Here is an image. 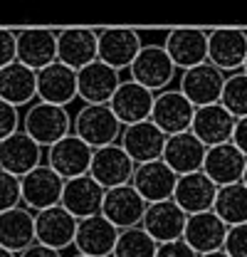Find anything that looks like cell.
I'll list each match as a JSON object with an SVG mask.
<instances>
[{
  "label": "cell",
  "instance_id": "cell-1",
  "mask_svg": "<svg viewBox=\"0 0 247 257\" xmlns=\"http://www.w3.org/2000/svg\"><path fill=\"white\" fill-rule=\"evenodd\" d=\"M121 131V121L114 116L109 104H82L72 114V134L94 151L119 144Z\"/></svg>",
  "mask_w": 247,
  "mask_h": 257
},
{
  "label": "cell",
  "instance_id": "cell-2",
  "mask_svg": "<svg viewBox=\"0 0 247 257\" xmlns=\"http://www.w3.org/2000/svg\"><path fill=\"white\" fill-rule=\"evenodd\" d=\"M23 134H28L35 144H40L45 151L55 146L64 136L72 134V114L64 106H55L47 101L35 99L23 111Z\"/></svg>",
  "mask_w": 247,
  "mask_h": 257
},
{
  "label": "cell",
  "instance_id": "cell-3",
  "mask_svg": "<svg viewBox=\"0 0 247 257\" xmlns=\"http://www.w3.org/2000/svg\"><path fill=\"white\" fill-rule=\"evenodd\" d=\"M129 79H134L154 94L173 89V84L178 82V69L168 57L163 42H144L139 57L129 67Z\"/></svg>",
  "mask_w": 247,
  "mask_h": 257
},
{
  "label": "cell",
  "instance_id": "cell-4",
  "mask_svg": "<svg viewBox=\"0 0 247 257\" xmlns=\"http://www.w3.org/2000/svg\"><path fill=\"white\" fill-rule=\"evenodd\" d=\"M141 47H144V37L139 30H134V28H106V30H99L96 60L109 64L116 72H124L134 64Z\"/></svg>",
  "mask_w": 247,
  "mask_h": 257
},
{
  "label": "cell",
  "instance_id": "cell-5",
  "mask_svg": "<svg viewBox=\"0 0 247 257\" xmlns=\"http://www.w3.org/2000/svg\"><path fill=\"white\" fill-rule=\"evenodd\" d=\"M247 60V30H208V62L225 77L242 72Z\"/></svg>",
  "mask_w": 247,
  "mask_h": 257
},
{
  "label": "cell",
  "instance_id": "cell-6",
  "mask_svg": "<svg viewBox=\"0 0 247 257\" xmlns=\"http://www.w3.org/2000/svg\"><path fill=\"white\" fill-rule=\"evenodd\" d=\"M62 191H64V178L57 176L47 163L37 166L28 176L20 178V193H23V205L30 213H42L47 208L60 205Z\"/></svg>",
  "mask_w": 247,
  "mask_h": 257
},
{
  "label": "cell",
  "instance_id": "cell-7",
  "mask_svg": "<svg viewBox=\"0 0 247 257\" xmlns=\"http://www.w3.org/2000/svg\"><path fill=\"white\" fill-rule=\"evenodd\" d=\"M222 87H225V74L215 69L210 62H203L193 69H185L178 74V92L195 106H210V104H220L222 96Z\"/></svg>",
  "mask_w": 247,
  "mask_h": 257
},
{
  "label": "cell",
  "instance_id": "cell-8",
  "mask_svg": "<svg viewBox=\"0 0 247 257\" xmlns=\"http://www.w3.org/2000/svg\"><path fill=\"white\" fill-rule=\"evenodd\" d=\"M163 47L181 74L185 69L208 62V30H198V28L168 30L163 37Z\"/></svg>",
  "mask_w": 247,
  "mask_h": 257
},
{
  "label": "cell",
  "instance_id": "cell-9",
  "mask_svg": "<svg viewBox=\"0 0 247 257\" xmlns=\"http://www.w3.org/2000/svg\"><path fill=\"white\" fill-rule=\"evenodd\" d=\"M193 116H195V106L176 87V89H166V92L156 94L154 111H151L149 121L156 128H161L166 136H176V134L190 131Z\"/></svg>",
  "mask_w": 247,
  "mask_h": 257
},
{
  "label": "cell",
  "instance_id": "cell-10",
  "mask_svg": "<svg viewBox=\"0 0 247 257\" xmlns=\"http://www.w3.org/2000/svg\"><path fill=\"white\" fill-rule=\"evenodd\" d=\"M92 156H94V149H89L74 134H69V136H64L62 141H57L55 146H50L45 151V163L57 176H62L64 181H69V178H79V176L89 173Z\"/></svg>",
  "mask_w": 247,
  "mask_h": 257
},
{
  "label": "cell",
  "instance_id": "cell-11",
  "mask_svg": "<svg viewBox=\"0 0 247 257\" xmlns=\"http://www.w3.org/2000/svg\"><path fill=\"white\" fill-rule=\"evenodd\" d=\"M146 208L149 203L129 183V186H119L104 193L101 215L119 230H131V227H141Z\"/></svg>",
  "mask_w": 247,
  "mask_h": 257
},
{
  "label": "cell",
  "instance_id": "cell-12",
  "mask_svg": "<svg viewBox=\"0 0 247 257\" xmlns=\"http://www.w3.org/2000/svg\"><path fill=\"white\" fill-rule=\"evenodd\" d=\"M134 171H136V163L126 156V151L119 144L96 149L92 156V166H89V176L104 191L129 186L134 178Z\"/></svg>",
  "mask_w": 247,
  "mask_h": 257
},
{
  "label": "cell",
  "instance_id": "cell-13",
  "mask_svg": "<svg viewBox=\"0 0 247 257\" xmlns=\"http://www.w3.org/2000/svg\"><path fill=\"white\" fill-rule=\"evenodd\" d=\"M121 82V72L94 60L77 72V96L82 104H109Z\"/></svg>",
  "mask_w": 247,
  "mask_h": 257
},
{
  "label": "cell",
  "instance_id": "cell-14",
  "mask_svg": "<svg viewBox=\"0 0 247 257\" xmlns=\"http://www.w3.org/2000/svg\"><path fill=\"white\" fill-rule=\"evenodd\" d=\"M77 218H72L62 205L47 208L42 213H35V240L40 245H47L52 250L64 252L67 247H74L77 237Z\"/></svg>",
  "mask_w": 247,
  "mask_h": 257
},
{
  "label": "cell",
  "instance_id": "cell-15",
  "mask_svg": "<svg viewBox=\"0 0 247 257\" xmlns=\"http://www.w3.org/2000/svg\"><path fill=\"white\" fill-rule=\"evenodd\" d=\"M166 139L168 136L161 128H156L151 121H141V124L124 126L119 146L136 166H141V163H151V161L163 159Z\"/></svg>",
  "mask_w": 247,
  "mask_h": 257
},
{
  "label": "cell",
  "instance_id": "cell-16",
  "mask_svg": "<svg viewBox=\"0 0 247 257\" xmlns=\"http://www.w3.org/2000/svg\"><path fill=\"white\" fill-rule=\"evenodd\" d=\"M156 94L149 92L146 87L136 84L134 79H124L116 89V94L111 96L109 106L114 111V116L121 121V126H131V124H141L151 119L154 111Z\"/></svg>",
  "mask_w": 247,
  "mask_h": 257
},
{
  "label": "cell",
  "instance_id": "cell-17",
  "mask_svg": "<svg viewBox=\"0 0 247 257\" xmlns=\"http://www.w3.org/2000/svg\"><path fill=\"white\" fill-rule=\"evenodd\" d=\"M119 227L109 223L101 213L84 218L77 223V237H74V252L89 257H111L116 240H119Z\"/></svg>",
  "mask_w": 247,
  "mask_h": 257
},
{
  "label": "cell",
  "instance_id": "cell-18",
  "mask_svg": "<svg viewBox=\"0 0 247 257\" xmlns=\"http://www.w3.org/2000/svg\"><path fill=\"white\" fill-rule=\"evenodd\" d=\"M205 154L208 146L195 139L190 131L185 134H176L166 139V149H163V163L181 178V176H190V173H200L203 163H205Z\"/></svg>",
  "mask_w": 247,
  "mask_h": 257
},
{
  "label": "cell",
  "instance_id": "cell-19",
  "mask_svg": "<svg viewBox=\"0 0 247 257\" xmlns=\"http://www.w3.org/2000/svg\"><path fill=\"white\" fill-rule=\"evenodd\" d=\"M104 193L106 191L87 173V176L64 181V191H62L60 205L72 218L84 220V218H92V215H99V213H101Z\"/></svg>",
  "mask_w": 247,
  "mask_h": 257
},
{
  "label": "cell",
  "instance_id": "cell-20",
  "mask_svg": "<svg viewBox=\"0 0 247 257\" xmlns=\"http://www.w3.org/2000/svg\"><path fill=\"white\" fill-rule=\"evenodd\" d=\"M45 163V149L35 144L28 134L18 131L0 141V168L23 178Z\"/></svg>",
  "mask_w": 247,
  "mask_h": 257
},
{
  "label": "cell",
  "instance_id": "cell-21",
  "mask_svg": "<svg viewBox=\"0 0 247 257\" xmlns=\"http://www.w3.org/2000/svg\"><path fill=\"white\" fill-rule=\"evenodd\" d=\"M225 237H227V225L222 223L213 210L198 213V215H188L183 240L190 245V250L198 257L220 252L225 247Z\"/></svg>",
  "mask_w": 247,
  "mask_h": 257
},
{
  "label": "cell",
  "instance_id": "cell-22",
  "mask_svg": "<svg viewBox=\"0 0 247 257\" xmlns=\"http://www.w3.org/2000/svg\"><path fill=\"white\" fill-rule=\"evenodd\" d=\"M18 62L40 72L52 62H57V30L30 28L18 30Z\"/></svg>",
  "mask_w": 247,
  "mask_h": 257
},
{
  "label": "cell",
  "instance_id": "cell-23",
  "mask_svg": "<svg viewBox=\"0 0 247 257\" xmlns=\"http://www.w3.org/2000/svg\"><path fill=\"white\" fill-rule=\"evenodd\" d=\"M99 30L89 28H67L57 32V62L79 72L96 60Z\"/></svg>",
  "mask_w": 247,
  "mask_h": 257
},
{
  "label": "cell",
  "instance_id": "cell-24",
  "mask_svg": "<svg viewBox=\"0 0 247 257\" xmlns=\"http://www.w3.org/2000/svg\"><path fill=\"white\" fill-rule=\"evenodd\" d=\"M178 176L163 163V161H151V163H141L134 171L131 186L136 193L151 205V203H163L171 200L173 191H176Z\"/></svg>",
  "mask_w": 247,
  "mask_h": 257
},
{
  "label": "cell",
  "instance_id": "cell-25",
  "mask_svg": "<svg viewBox=\"0 0 247 257\" xmlns=\"http://www.w3.org/2000/svg\"><path fill=\"white\" fill-rule=\"evenodd\" d=\"M37 99L55 104V106H69L77 96V72L67 64L52 62L50 67L37 72Z\"/></svg>",
  "mask_w": 247,
  "mask_h": 257
},
{
  "label": "cell",
  "instance_id": "cell-26",
  "mask_svg": "<svg viewBox=\"0 0 247 257\" xmlns=\"http://www.w3.org/2000/svg\"><path fill=\"white\" fill-rule=\"evenodd\" d=\"M215 198H217V186L200 171V173L181 176L171 200L183 210L185 215H198V213L213 210Z\"/></svg>",
  "mask_w": 247,
  "mask_h": 257
},
{
  "label": "cell",
  "instance_id": "cell-27",
  "mask_svg": "<svg viewBox=\"0 0 247 257\" xmlns=\"http://www.w3.org/2000/svg\"><path fill=\"white\" fill-rule=\"evenodd\" d=\"M235 121L237 119L222 104L200 106V109H195L190 134L195 139H200L208 149H213V146H220V144H230L232 131H235Z\"/></svg>",
  "mask_w": 247,
  "mask_h": 257
},
{
  "label": "cell",
  "instance_id": "cell-28",
  "mask_svg": "<svg viewBox=\"0 0 247 257\" xmlns=\"http://www.w3.org/2000/svg\"><path fill=\"white\" fill-rule=\"evenodd\" d=\"M245 166H247V156H242L232 144H220V146L208 149L205 163H203V173L215 183L217 188H225V186L242 183Z\"/></svg>",
  "mask_w": 247,
  "mask_h": 257
},
{
  "label": "cell",
  "instance_id": "cell-29",
  "mask_svg": "<svg viewBox=\"0 0 247 257\" xmlns=\"http://www.w3.org/2000/svg\"><path fill=\"white\" fill-rule=\"evenodd\" d=\"M185 220H188V215L173 200H163V203H151L146 208L141 227L154 237L158 245H163V242H173V240L183 237Z\"/></svg>",
  "mask_w": 247,
  "mask_h": 257
},
{
  "label": "cell",
  "instance_id": "cell-30",
  "mask_svg": "<svg viewBox=\"0 0 247 257\" xmlns=\"http://www.w3.org/2000/svg\"><path fill=\"white\" fill-rule=\"evenodd\" d=\"M0 99L15 109H28L37 99V72L20 62L0 69Z\"/></svg>",
  "mask_w": 247,
  "mask_h": 257
},
{
  "label": "cell",
  "instance_id": "cell-31",
  "mask_svg": "<svg viewBox=\"0 0 247 257\" xmlns=\"http://www.w3.org/2000/svg\"><path fill=\"white\" fill-rule=\"evenodd\" d=\"M35 240V213L25 205H18L8 213H0V247L20 255Z\"/></svg>",
  "mask_w": 247,
  "mask_h": 257
},
{
  "label": "cell",
  "instance_id": "cell-32",
  "mask_svg": "<svg viewBox=\"0 0 247 257\" xmlns=\"http://www.w3.org/2000/svg\"><path fill=\"white\" fill-rule=\"evenodd\" d=\"M213 213H215L227 227H232V225H245L247 223V186L245 183H235V186L217 188Z\"/></svg>",
  "mask_w": 247,
  "mask_h": 257
},
{
  "label": "cell",
  "instance_id": "cell-33",
  "mask_svg": "<svg viewBox=\"0 0 247 257\" xmlns=\"http://www.w3.org/2000/svg\"><path fill=\"white\" fill-rule=\"evenodd\" d=\"M156 252H158V242L154 237L144 227H131L119 232L111 257H156Z\"/></svg>",
  "mask_w": 247,
  "mask_h": 257
},
{
  "label": "cell",
  "instance_id": "cell-34",
  "mask_svg": "<svg viewBox=\"0 0 247 257\" xmlns=\"http://www.w3.org/2000/svg\"><path fill=\"white\" fill-rule=\"evenodd\" d=\"M220 104L235 116V119H245L247 116V74L245 72H235L225 77V87Z\"/></svg>",
  "mask_w": 247,
  "mask_h": 257
},
{
  "label": "cell",
  "instance_id": "cell-35",
  "mask_svg": "<svg viewBox=\"0 0 247 257\" xmlns=\"http://www.w3.org/2000/svg\"><path fill=\"white\" fill-rule=\"evenodd\" d=\"M18 205H23L20 178L0 168V213H8V210H13Z\"/></svg>",
  "mask_w": 247,
  "mask_h": 257
},
{
  "label": "cell",
  "instance_id": "cell-36",
  "mask_svg": "<svg viewBox=\"0 0 247 257\" xmlns=\"http://www.w3.org/2000/svg\"><path fill=\"white\" fill-rule=\"evenodd\" d=\"M222 250L227 257H247V223L227 227V237H225Z\"/></svg>",
  "mask_w": 247,
  "mask_h": 257
},
{
  "label": "cell",
  "instance_id": "cell-37",
  "mask_svg": "<svg viewBox=\"0 0 247 257\" xmlns=\"http://www.w3.org/2000/svg\"><path fill=\"white\" fill-rule=\"evenodd\" d=\"M20 126H23L20 109H15L13 104H8V101L0 99V141L8 139V136H13V134H18Z\"/></svg>",
  "mask_w": 247,
  "mask_h": 257
},
{
  "label": "cell",
  "instance_id": "cell-38",
  "mask_svg": "<svg viewBox=\"0 0 247 257\" xmlns=\"http://www.w3.org/2000/svg\"><path fill=\"white\" fill-rule=\"evenodd\" d=\"M18 30H0V69L18 62Z\"/></svg>",
  "mask_w": 247,
  "mask_h": 257
},
{
  "label": "cell",
  "instance_id": "cell-39",
  "mask_svg": "<svg viewBox=\"0 0 247 257\" xmlns=\"http://www.w3.org/2000/svg\"><path fill=\"white\" fill-rule=\"evenodd\" d=\"M156 257H198V255L190 250V245L181 237V240H173V242H163V245H158Z\"/></svg>",
  "mask_w": 247,
  "mask_h": 257
},
{
  "label": "cell",
  "instance_id": "cell-40",
  "mask_svg": "<svg viewBox=\"0 0 247 257\" xmlns=\"http://www.w3.org/2000/svg\"><path fill=\"white\" fill-rule=\"evenodd\" d=\"M230 144H232V146H235L242 156H247V116H245V119H237V121H235V131H232Z\"/></svg>",
  "mask_w": 247,
  "mask_h": 257
},
{
  "label": "cell",
  "instance_id": "cell-41",
  "mask_svg": "<svg viewBox=\"0 0 247 257\" xmlns=\"http://www.w3.org/2000/svg\"><path fill=\"white\" fill-rule=\"evenodd\" d=\"M18 257H64L60 250H52L47 245H40V242H32L28 250H23Z\"/></svg>",
  "mask_w": 247,
  "mask_h": 257
},
{
  "label": "cell",
  "instance_id": "cell-42",
  "mask_svg": "<svg viewBox=\"0 0 247 257\" xmlns=\"http://www.w3.org/2000/svg\"><path fill=\"white\" fill-rule=\"evenodd\" d=\"M0 257H18V255L10 252V250H5V247H0Z\"/></svg>",
  "mask_w": 247,
  "mask_h": 257
},
{
  "label": "cell",
  "instance_id": "cell-43",
  "mask_svg": "<svg viewBox=\"0 0 247 257\" xmlns=\"http://www.w3.org/2000/svg\"><path fill=\"white\" fill-rule=\"evenodd\" d=\"M200 257H227V255H225V250H220V252H210V255H200Z\"/></svg>",
  "mask_w": 247,
  "mask_h": 257
},
{
  "label": "cell",
  "instance_id": "cell-44",
  "mask_svg": "<svg viewBox=\"0 0 247 257\" xmlns=\"http://www.w3.org/2000/svg\"><path fill=\"white\" fill-rule=\"evenodd\" d=\"M242 183L247 186V166H245V176H242Z\"/></svg>",
  "mask_w": 247,
  "mask_h": 257
},
{
  "label": "cell",
  "instance_id": "cell-45",
  "mask_svg": "<svg viewBox=\"0 0 247 257\" xmlns=\"http://www.w3.org/2000/svg\"><path fill=\"white\" fill-rule=\"evenodd\" d=\"M69 257H89V255H79V252H74V255H69Z\"/></svg>",
  "mask_w": 247,
  "mask_h": 257
},
{
  "label": "cell",
  "instance_id": "cell-46",
  "mask_svg": "<svg viewBox=\"0 0 247 257\" xmlns=\"http://www.w3.org/2000/svg\"><path fill=\"white\" fill-rule=\"evenodd\" d=\"M242 72H245V74H247V60H245V67H242Z\"/></svg>",
  "mask_w": 247,
  "mask_h": 257
}]
</instances>
